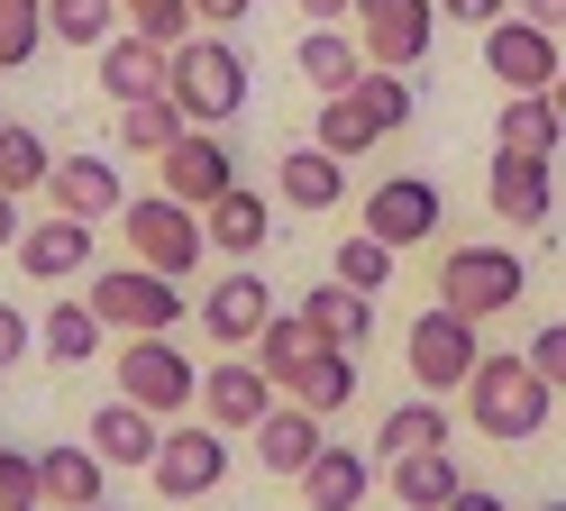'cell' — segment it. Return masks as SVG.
<instances>
[{"mask_svg":"<svg viewBox=\"0 0 566 511\" xmlns=\"http://www.w3.org/2000/svg\"><path fill=\"white\" fill-rule=\"evenodd\" d=\"M548 411H557V384H548L521 347H493L475 375H467V429H484L493 448H521V438H539Z\"/></svg>","mask_w":566,"mask_h":511,"instance_id":"6da1fadb","label":"cell"},{"mask_svg":"<svg viewBox=\"0 0 566 511\" xmlns=\"http://www.w3.org/2000/svg\"><path fill=\"white\" fill-rule=\"evenodd\" d=\"M165 101L184 109L192 128H229L238 109H247V55L229 46V36H184V46L165 55Z\"/></svg>","mask_w":566,"mask_h":511,"instance_id":"7a4b0ae2","label":"cell"},{"mask_svg":"<svg viewBox=\"0 0 566 511\" xmlns=\"http://www.w3.org/2000/svg\"><path fill=\"white\" fill-rule=\"evenodd\" d=\"M83 302L101 311V328H119V338H174V328L192 320L184 283L156 274V265H101V274L83 283Z\"/></svg>","mask_w":566,"mask_h":511,"instance_id":"3957f363","label":"cell"},{"mask_svg":"<svg viewBox=\"0 0 566 511\" xmlns=\"http://www.w3.org/2000/svg\"><path fill=\"white\" fill-rule=\"evenodd\" d=\"M402 365H411V393H467V375L484 365V320H467V311H448V302H430L411 328H402Z\"/></svg>","mask_w":566,"mask_h":511,"instance_id":"277c9868","label":"cell"},{"mask_svg":"<svg viewBox=\"0 0 566 511\" xmlns=\"http://www.w3.org/2000/svg\"><path fill=\"white\" fill-rule=\"evenodd\" d=\"M530 292V265H521V247H448L439 255V302L448 311H467V320H493V311H512Z\"/></svg>","mask_w":566,"mask_h":511,"instance_id":"5b68a950","label":"cell"},{"mask_svg":"<svg viewBox=\"0 0 566 511\" xmlns=\"http://www.w3.org/2000/svg\"><path fill=\"white\" fill-rule=\"evenodd\" d=\"M119 229H128V265H156V274H174L184 283L192 265H201V210H184L174 192H137L128 210H119Z\"/></svg>","mask_w":566,"mask_h":511,"instance_id":"8992f818","label":"cell"},{"mask_svg":"<svg viewBox=\"0 0 566 511\" xmlns=\"http://www.w3.org/2000/svg\"><path fill=\"white\" fill-rule=\"evenodd\" d=\"M119 393L156 420H184V411H201V365L174 338H119Z\"/></svg>","mask_w":566,"mask_h":511,"instance_id":"52a82bcc","label":"cell"},{"mask_svg":"<svg viewBox=\"0 0 566 511\" xmlns=\"http://www.w3.org/2000/svg\"><path fill=\"white\" fill-rule=\"evenodd\" d=\"M347 19H357L366 64H384V73H420L439 46V0H357Z\"/></svg>","mask_w":566,"mask_h":511,"instance_id":"ba28073f","label":"cell"},{"mask_svg":"<svg viewBox=\"0 0 566 511\" xmlns=\"http://www.w3.org/2000/svg\"><path fill=\"white\" fill-rule=\"evenodd\" d=\"M439 219H448V201H439V182H430V174H384L375 192L357 201V229H375L394 255H402V247H430V238H439Z\"/></svg>","mask_w":566,"mask_h":511,"instance_id":"9c48e42d","label":"cell"},{"mask_svg":"<svg viewBox=\"0 0 566 511\" xmlns=\"http://www.w3.org/2000/svg\"><path fill=\"white\" fill-rule=\"evenodd\" d=\"M220 474H229V429L174 420L165 448H156V466H147V484H156L165 502H201V493H220Z\"/></svg>","mask_w":566,"mask_h":511,"instance_id":"30bf717a","label":"cell"},{"mask_svg":"<svg viewBox=\"0 0 566 511\" xmlns=\"http://www.w3.org/2000/svg\"><path fill=\"white\" fill-rule=\"evenodd\" d=\"M229 182H238V156H229V137H220V128H184V137L156 156V192H174L184 210H210Z\"/></svg>","mask_w":566,"mask_h":511,"instance_id":"8fae6325","label":"cell"},{"mask_svg":"<svg viewBox=\"0 0 566 511\" xmlns=\"http://www.w3.org/2000/svg\"><path fill=\"white\" fill-rule=\"evenodd\" d=\"M192 311H201V338L220 347V356H238V347H256V328L274 320V283H265L256 265H229Z\"/></svg>","mask_w":566,"mask_h":511,"instance_id":"7c38bea8","label":"cell"},{"mask_svg":"<svg viewBox=\"0 0 566 511\" xmlns=\"http://www.w3.org/2000/svg\"><path fill=\"white\" fill-rule=\"evenodd\" d=\"M274 401H283V393H274V375H265L256 356H210V365H201V420H210V429L247 438Z\"/></svg>","mask_w":566,"mask_h":511,"instance_id":"4fadbf2b","label":"cell"},{"mask_svg":"<svg viewBox=\"0 0 566 511\" xmlns=\"http://www.w3.org/2000/svg\"><path fill=\"white\" fill-rule=\"evenodd\" d=\"M484 73H493V83H503V92H548L557 83V73H566V55H557V36L539 28V19H493L484 28Z\"/></svg>","mask_w":566,"mask_h":511,"instance_id":"5bb4252c","label":"cell"},{"mask_svg":"<svg viewBox=\"0 0 566 511\" xmlns=\"http://www.w3.org/2000/svg\"><path fill=\"white\" fill-rule=\"evenodd\" d=\"M247 448H256V466L274 474V484H302L311 457L329 448V420H321V411H302V401H274V411L247 429Z\"/></svg>","mask_w":566,"mask_h":511,"instance_id":"9a60e30c","label":"cell"},{"mask_svg":"<svg viewBox=\"0 0 566 511\" xmlns=\"http://www.w3.org/2000/svg\"><path fill=\"white\" fill-rule=\"evenodd\" d=\"M92 238H101L92 219H64L55 210V219H38V229H19L10 255H19L28 283H74V274H92Z\"/></svg>","mask_w":566,"mask_h":511,"instance_id":"2e32d148","label":"cell"},{"mask_svg":"<svg viewBox=\"0 0 566 511\" xmlns=\"http://www.w3.org/2000/svg\"><path fill=\"white\" fill-rule=\"evenodd\" d=\"M83 448L101 457V466H156V448H165V420L156 411H137L128 393H111L101 411L83 420Z\"/></svg>","mask_w":566,"mask_h":511,"instance_id":"e0dca14e","label":"cell"},{"mask_svg":"<svg viewBox=\"0 0 566 511\" xmlns=\"http://www.w3.org/2000/svg\"><path fill=\"white\" fill-rule=\"evenodd\" d=\"M46 192H55V210H64V219H92V229L128 210V182H119V165H111V156H55Z\"/></svg>","mask_w":566,"mask_h":511,"instance_id":"ac0fdd59","label":"cell"},{"mask_svg":"<svg viewBox=\"0 0 566 511\" xmlns=\"http://www.w3.org/2000/svg\"><path fill=\"white\" fill-rule=\"evenodd\" d=\"M484 201H493V219H503V229H539V219L557 210V174H548L539 156H493Z\"/></svg>","mask_w":566,"mask_h":511,"instance_id":"d6986e66","label":"cell"},{"mask_svg":"<svg viewBox=\"0 0 566 511\" xmlns=\"http://www.w3.org/2000/svg\"><path fill=\"white\" fill-rule=\"evenodd\" d=\"M201 238L220 247L229 265H247V255H256V247L274 238V201H265V192H247V182H229V192L201 210Z\"/></svg>","mask_w":566,"mask_h":511,"instance_id":"ffe728a7","label":"cell"},{"mask_svg":"<svg viewBox=\"0 0 566 511\" xmlns=\"http://www.w3.org/2000/svg\"><path fill=\"white\" fill-rule=\"evenodd\" d=\"M557 146H566V128H557L548 92H503V109H493V156H539V165H557Z\"/></svg>","mask_w":566,"mask_h":511,"instance_id":"44dd1931","label":"cell"},{"mask_svg":"<svg viewBox=\"0 0 566 511\" xmlns=\"http://www.w3.org/2000/svg\"><path fill=\"white\" fill-rule=\"evenodd\" d=\"M274 201L283 210H338L347 201V165L329 146H293V156H274Z\"/></svg>","mask_w":566,"mask_h":511,"instance_id":"7402d4cb","label":"cell"},{"mask_svg":"<svg viewBox=\"0 0 566 511\" xmlns=\"http://www.w3.org/2000/svg\"><path fill=\"white\" fill-rule=\"evenodd\" d=\"M165 55H174V46H156V36L119 28L111 46H101V92H111V109H119V101H147V92H165Z\"/></svg>","mask_w":566,"mask_h":511,"instance_id":"603a6c76","label":"cell"},{"mask_svg":"<svg viewBox=\"0 0 566 511\" xmlns=\"http://www.w3.org/2000/svg\"><path fill=\"white\" fill-rule=\"evenodd\" d=\"M375 493V448H321L302 474V502L311 511H357Z\"/></svg>","mask_w":566,"mask_h":511,"instance_id":"cb8c5ba5","label":"cell"},{"mask_svg":"<svg viewBox=\"0 0 566 511\" xmlns=\"http://www.w3.org/2000/svg\"><path fill=\"white\" fill-rule=\"evenodd\" d=\"M384 484L402 511H448L467 474H457V448H420V457H384Z\"/></svg>","mask_w":566,"mask_h":511,"instance_id":"d4e9b609","label":"cell"},{"mask_svg":"<svg viewBox=\"0 0 566 511\" xmlns=\"http://www.w3.org/2000/svg\"><path fill=\"white\" fill-rule=\"evenodd\" d=\"M448 438H457L448 401L439 393H411V401H394V411L375 420V457H420V448H448Z\"/></svg>","mask_w":566,"mask_h":511,"instance_id":"484cf974","label":"cell"},{"mask_svg":"<svg viewBox=\"0 0 566 511\" xmlns=\"http://www.w3.org/2000/svg\"><path fill=\"white\" fill-rule=\"evenodd\" d=\"M293 64H302V83L329 101V92H347V83L366 73V46H357V28H302Z\"/></svg>","mask_w":566,"mask_h":511,"instance_id":"4316f807","label":"cell"},{"mask_svg":"<svg viewBox=\"0 0 566 511\" xmlns=\"http://www.w3.org/2000/svg\"><path fill=\"white\" fill-rule=\"evenodd\" d=\"M293 311H302L311 328H321L329 347H366V338H375V302H366V292H347L338 274H329V283H311Z\"/></svg>","mask_w":566,"mask_h":511,"instance_id":"83f0119b","label":"cell"},{"mask_svg":"<svg viewBox=\"0 0 566 511\" xmlns=\"http://www.w3.org/2000/svg\"><path fill=\"white\" fill-rule=\"evenodd\" d=\"M101 474H111V466H101L92 448H46L38 457V502L46 511H92L101 502Z\"/></svg>","mask_w":566,"mask_h":511,"instance_id":"f1b7e54d","label":"cell"},{"mask_svg":"<svg viewBox=\"0 0 566 511\" xmlns=\"http://www.w3.org/2000/svg\"><path fill=\"white\" fill-rule=\"evenodd\" d=\"M283 401H302V411H321V420L347 411V401H357V347H321L293 384H283Z\"/></svg>","mask_w":566,"mask_h":511,"instance_id":"f546056e","label":"cell"},{"mask_svg":"<svg viewBox=\"0 0 566 511\" xmlns=\"http://www.w3.org/2000/svg\"><path fill=\"white\" fill-rule=\"evenodd\" d=\"M321 347H329V338H321V328H311L302 311H274V320L256 328V365H265V375H274V393L293 384V375H302V365L321 356Z\"/></svg>","mask_w":566,"mask_h":511,"instance_id":"4dcf8cb0","label":"cell"},{"mask_svg":"<svg viewBox=\"0 0 566 511\" xmlns=\"http://www.w3.org/2000/svg\"><path fill=\"white\" fill-rule=\"evenodd\" d=\"M192 119L174 109L165 92H147V101H119V156H165L174 137H184Z\"/></svg>","mask_w":566,"mask_h":511,"instance_id":"1f68e13d","label":"cell"},{"mask_svg":"<svg viewBox=\"0 0 566 511\" xmlns=\"http://www.w3.org/2000/svg\"><path fill=\"white\" fill-rule=\"evenodd\" d=\"M347 101H357V109H366V119H375L384 137H402V128H411V109H420L411 73H384V64H366L357 83H347Z\"/></svg>","mask_w":566,"mask_h":511,"instance_id":"d6a6232c","label":"cell"},{"mask_svg":"<svg viewBox=\"0 0 566 511\" xmlns=\"http://www.w3.org/2000/svg\"><path fill=\"white\" fill-rule=\"evenodd\" d=\"M46 174H55V146L28 119H0V192H46Z\"/></svg>","mask_w":566,"mask_h":511,"instance_id":"836d02e7","label":"cell"},{"mask_svg":"<svg viewBox=\"0 0 566 511\" xmlns=\"http://www.w3.org/2000/svg\"><path fill=\"white\" fill-rule=\"evenodd\" d=\"M101 338H111V328H101V311H92V302H55V311H46V328H38L46 365H83Z\"/></svg>","mask_w":566,"mask_h":511,"instance_id":"e575fe53","label":"cell"},{"mask_svg":"<svg viewBox=\"0 0 566 511\" xmlns=\"http://www.w3.org/2000/svg\"><path fill=\"white\" fill-rule=\"evenodd\" d=\"M329 274H338L347 292H366V302H375V292L394 283V247H384L375 229H347V238H338V255H329Z\"/></svg>","mask_w":566,"mask_h":511,"instance_id":"d590c367","label":"cell"},{"mask_svg":"<svg viewBox=\"0 0 566 511\" xmlns=\"http://www.w3.org/2000/svg\"><path fill=\"white\" fill-rule=\"evenodd\" d=\"M46 28H55V46H111L119 36V0H46Z\"/></svg>","mask_w":566,"mask_h":511,"instance_id":"8d00e7d4","label":"cell"},{"mask_svg":"<svg viewBox=\"0 0 566 511\" xmlns=\"http://www.w3.org/2000/svg\"><path fill=\"white\" fill-rule=\"evenodd\" d=\"M375 137H384V128H375V119H366V109L347 101V92H329V101H321V128H311V146H329L338 165H357Z\"/></svg>","mask_w":566,"mask_h":511,"instance_id":"74e56055","label":"cell"},{"mask_svg":"<svg viewBox=\"0 0 566 511\" xmlns=\"http://www.w3.org/2000/svg\"><path fill=\"white\" fill-rule=\"evenodd\" d=\"M38 46H46V0H0V73L38 64Z\"/></svg>","mask_w":566,"mask_h":511,"instance_id":"f35d334b","label":"cell"},{"mask_svg":"<svg viewBox=\"0 0 566 511\" xmlns=\"http://www.w3.org/2000/svg\"><path fill=\"white\" fill-rule=\"evenodd\" d=\"M119 19H128L137 36H156V46H184V36L201 28V19L184 10V0H119Z\"/></svg>","mask_w":566,"mask_h":511,"instance_id":"ab89813d","label":"cell"},{"mask_svg":"<svg viewBox=\"0 0 566 511\" xmlns=\"http://www.w3.org/2000/svg\"><path fill=\"white\" fill-rule=\"evenodd\" d=\"M28 502H38V457L0 448V511H28Z\"/></svg>","mask_w":566,"mask_h":511,"instance_id":"60d3db41","label":"cell"},{"mask_svg":"<svg viewBox=\"0 0 566 511\" xmlns=\"http://www.w3.org/2000/svg\"><path fill=\"white\" fill-rule=\"evenodd\" d=\"M530 365H539V375L566 393V320H548V328H530V347H521Z\"/></svg>","mask_w":566,"mask_h":511,"instance_id":"b9f144b4","label":"cell"},{"mask_svg":"<svg viewBox=\"0 0 566 511\" xmlns=\"http://www.w3.org/2000/svg\"><path fill=\"white\" fill-rule=\"evenodd\" d=\"M439 19H457V28H493V19H512V0H439Z\"/></svg>","mask_w":566,"mask_h":511,"instance_id":"7bdbcfd3","label":"cell"},{"mask_svg":"<svg viewBox=\"0 0 566 511\" xmlns=\"http://www.w3.org/2000/svg\"><path fill=\"white\" fill-rule=\"evenodd\" d=\"M28 347H38V338H28V320H19V302H0V375H10V365H19Z\"/></svg>","mask_w":566,"mask_h":511,"instance_id":"ee69618b","label":"cell"},{"mask_svg":"<svg viewBox=\"0 0 566 511\" xmlns=\"http://www.w3.org/2000/svg\"><path fill=\"white\" fill-rule=\"evenodd\" d=\"M184 10H192V19L210 28V36H220V28H238L247 10H256V0H184Z\"/></svg>","mask_w":566,"mask_h":511,"instance_id":"f6af8a7d","label":"cell"},{"mask_svg":"<svg viewBox=\"0 0 566 511\" xmlns=\"http://www.w3.org/2000/svg\"><path fill=\"white\" fill-rule=\"evenodd\" d=\"M512 10H521V19H539V28H548V36H557V28H566V0H512Z\"/></svg>","mask_w":566,"mask_h":511,"instance_id":"bcb514c9","label":"cell"},{"mask_svg":"<svg viewBox=\"0 0 566 511\" xmlns=\"http://www.w3.org/2000/svg\"><path fill=\"white\" fill-rule=\"evenodd\" d=\"M448 511H512V502H503V493H484V484H457V502H448Z\"/></svg>","mask_w":566,"mask_h":511,"instance_id":"7dc6e473","label":"cell"},{"mask_svg":"<svg viewBox=\"0 0 566 511\" xmlns=\"http://www.w3.org/2000/svg\"><path fill=\"white\" fill-rule=\"evenodd\" d=\"M347 10H357V0H302V19H311V28H338Z\"/></svg>","mask_w":566,"mask_h":511,"instance_id":"c3c4849f","label":"cell"},{"mask_svg":"<svg viewBox=\"0 0 566 511\" xmlns=\"http://www.w3.org/2000/svg\"><path fill=\"white\" fill-rule=\"evenodd\" d=\"M19 229H28V219H19V192H0V255L19 247Z\"/></svg>","mask_w":566,"mask_h":511,"instance_id":"681fc988","label":"cell"},{"mask_svg":"<svg viewBox=\"0 0 566 511\" xmlns=\"http://www.w3.org/2000/svg\"><path fill=\"white\" fill-rule=\"evenodd\" d=\"M548 109H557V128H566V73H557V83H548Z\"/></svg>","mask_w":566,"mask_h":511,"instance_id":"f907efd6","label":"cell"},{"mask_svg":"<svg viewBox=\"0 0 566 511\" xmlns=\"http://www.w3.org/2000/svg\"><path fill=\"white\" fill-rule=\"evenodd\" d=\"M548 511H566V493H557V502H548Z\"/></svg>","mask_w":566,"mask_h":511,"instance_id":"816d5d0a","label":"cell"},{"mask_svg":"<svg viewBox=\"0 0 566 511\" xmlns=\"http://www.w3.org/2000/svg\"><path fill=\"white\" fill-rule=\"evenodd\" d=\"M28 511H46V502H28Z\"/></svg>","mask_w":566,"mask_h":511,"instance_id":"f5cc1de1","label":"cell"},{"mask_svg":"<svg viewBox=\"0 0 566 511\" xmlns=\"http://www.w3.org/2000/svg\"><path fill=\"white\" fill-rule=\"evenodd\" d=\"M92 511H111V502H92Z\"/></svg>","mask_w":566,"mask_h":511,"instance_id":"db71d44e","label":"cell"}]
</instances>
